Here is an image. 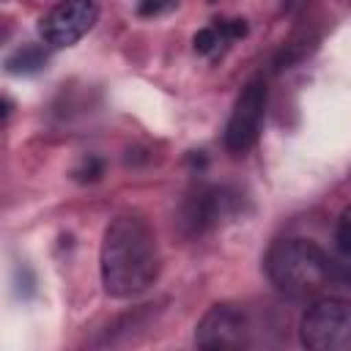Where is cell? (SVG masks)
Segmentation results:
<instances>
[{
  "label": "cell",
  "mask_w": 351,
  "mask_h": 351,
  "mask_svg": "<svg viewBox=\"0 0 351 351\" xmlns=\"http://www.w3.org/2000/svg\"><path fill=\"white\" fill-rule=\"evenodd\" d=\"M159 244L154 228L140 214H118L101 236L99 271L101 285L115 299H132L148 291L159 277Z\"/></svg>",
  "instance_id": "obj_1"
},
{
  "label": "cell",
  "mask_w": 351,
  "mask_h": 351,
  "mask_svg": "<svg viewBox=\"0 0 351 351\" xmlns=\"http://www.w3.org/2000/svg\"><path fill=\"white\" fill-rule=\"evenodd\" d=\"M269 282L291 299H313L335 282L337 266L329 255L307 239H280L266 255Z\"/></svg>",
  "instance_id": "obj_2"
},
{
  "label": "cell",
  "mask_w": 351,
  "mask_h": 351,
  "mask_svg": "<svg viewBox=\"0 0 351 351\" xmlns=\"http://www.w3.org/2000/svg\"><path fill=\"white\" fill-rule=\"evenodd\" d=\"M299 340L313 351H351V302L337 296L313 302L299 321Z\"/></svg>",
  "instance_id": "obj_3"
},
{
  "label": "cell",
  "mask_w": 351,
  "mask_h": 351,
  "mask_svg": "<svg viewBox=\"0 0 351 351\" xmlns=\"http://www.w3.org/2000/svg\"><path fill=\"white\" fill-rule=\"evenodd\" d=\"M263 118H266V82L263 77H255L241 88L233 104V112L225 126V148L236 156L247 154L261 137Z\"/></svg>",
  "instance_id": "obj_4"
},
{
  "label": "cell",
  "mask_w": 351,
  "mask_h": 351,
  "mask_svg": "<svg viewBox=\"0 0 351 351\" xmlns=\"http://www.w3.org/2000/svg\"><path fill=\"white\" fill-rule=\"evenodd\" d=\"M195 343L208 351L244 348L250 343V318L247 310L230 302L211 304L195 326Z\"/></svg>",
  "instance_id": "obj_5"
},
{
  "label": "cell",
  "mask_w": 351,
  "mask_h": 351,
  "mask_svg": "<svg viewBox=\"0 0 351 351\" xmlns=\"http://www.w3.org/2000/svg\"><path fill=\"white\" fill-rule=\"evenodd\" d=\"M96 19H99L96 0H60L44 14L38 30L49 47L63 49V47L77 44L96 25Z\"/></svg>",
  "instance_id": "obj_6"
},
{
  "label": "cell",
  "mask_w": 351,
  "mask_h": 351,
  "mask_svg": "<svg viewBox=\"0 0 351 351\" xmlns=\"http://www.w3.org/2000/svg\"><path fill=\"white\" fill-rule=\"evenodd\" d=\"M44 66V52L38 49V47H22V49H16L11 58H8V69L11 71H36V69H41Z\"/></svg>",
  "instance_id": "obj_7"
},
{
  "label": "cell",
  "mask_w": 351,
  "mask_h": 351,
  "mask_svg": "<svg viewBox=\"0 0 351 351\" xmlns=\"http://www.w3.org/2000/svg\"><path fill=\"white\" fill-rule=\"evenodd\" d=\"M335 241H337L340 252L351 258V206H348V208H343V214H340V219H337Z\"/></svg>",
  "instance_id": "obj_8"
},
{
  "label": "cell",
  "mask_w": 351,
  "mask_h": 351,
  "mask_svg": "<svg viewBox=\"0 0 351 351\" xmlns=\"http://www.w3.org/2000/svg\"><path fill=\"white\" fill-rule=\"evenodd\" d=\"M173 3H176V0H143V3H140V14H143V16L162 14V11L173 8Z\"/></svg>",
  "instance_id": "obj_9"
}]
</instances>
